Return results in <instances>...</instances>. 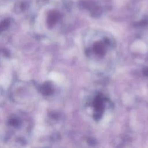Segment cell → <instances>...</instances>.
Instances as JSON below:
<instances>
[{
  "label": "cell",
  "instance_id": "6da1fadb",
  "mask_svg": "<svg viewBox=\"0 0 148 148\" xmlns=\"http://www.w3.org/2000/svg\"><path fill=\"white\" fill-rule=\"evenodd\" d=\"M103 50L104 48L101 43H97L94 46V50L98 54H103Z\"/></svg>",
  "mask_w": 148,
  "mask_h": 148
},
{
  "label": "cell",
  "instance_id": "7a4b0ae2",
  "mask_svg": "<svg viewBox=\"0 0 148 148\" xmlns=\"http://www.w3.org/2000/svg\"><path fill=\"white\" fill-rule=\"evenodd\" d=\"M144 72H145V73L147 76H148V69H147V68H146V69H145Z\"/></svg>",
  "mask_w": 148,
  "mask_h": 148
}]
</instances>
